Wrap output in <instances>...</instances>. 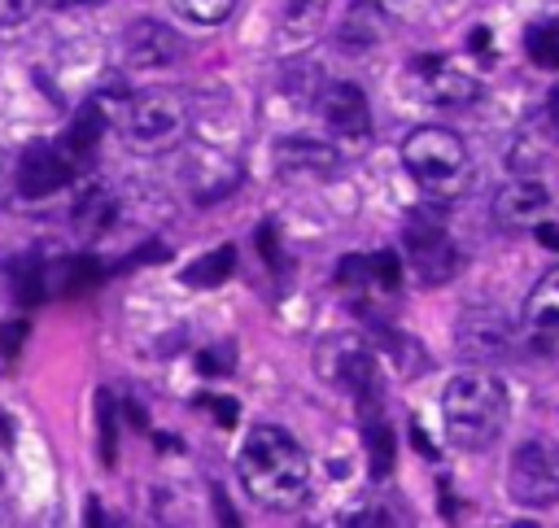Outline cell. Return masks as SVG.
<instances>
[{
    "label": "cell",
    "instance_id": "6da1fadb",
    "mask_svg": "<svg viewBox=\"0 0 559 528\" xmlns=\"http://www.w3.org/2000/svg\"><path fill=\"white\" fill-rule=\"evenodd\" d=\"M240 485L271 511H294L311 498V458L280 424H258L236 454Z\"/></svg>",
    "mask_w": 559,
    "mask_h": 528
},
{
    "label": "cell",
    "instance_id": "7a4b0ae2",
    "mask_svg": "<svg viewBox=\"0 0 559 528\" xmlns=\"http://www.w3.org/2000/svg\"><path fill=\"white\" fill-rule=\"evenodd\" d=\"M507 415H511V398L494 372L472 367V372H459L455 380H446L442 419H446V437L459 450H468V454L489 450L502 437Z\"/></svg>",
    "mask_w": 559,
    "mask_h": 528
},
{
    "label": "cell",
    "instance_id": "3957f363",
    "mask_svg": "<svg viewBox=\"0 0 559 528\" xmlns=\"http://www.w3.org/2000/svg\"><path fill=\"white\" fill-rule=\"evenodd\" d=\"M110 123L136 153H166L179 149L192 131V105L175 88H145L114 105Z\"/></svg>",
    "mask_w": 559,
    "mask_h": 528
},
{
    "label": "cell",
    "instance_id": "277c9868",
    "mask_svg": "<svg viewBox=\"0 0 559 528\" xmlns=\"http://www.w3.org/2000/svg\"><path fill=\"white\" fill-rule=\"evenodd\" d=\"M402 166H407L411 179H415L428 197H437V201L459 197V192L468 188V179H472V153H468L463 136L450 131V127H437V123L415 127V131L407 136V144H402Z\"/></svg>",
    "mask_w": 559,
    "mask_h": 528
},
{
    "label": "cell",
    "instance_id": "5b68a950",
    "mask_svg": "<svg viewBox=\"0 0 559 528\" xmlns=\"http://www.w3.org/2000/svg\"><path fill=\"white\" fill-rule=\"evenodd\" d=\"M402 249H407L411 272H415L424 285H446V280H455L459 267H463V253H459L450 227H446L442 214H433V210H415V214L407 218Z\"/></svg>",
    "mask_w": 559,
    "mask_h": 528
},
{
    "label": "cell",
    "instance_id": "8992f818",
    "mask_svg": "<svg viewBox=\"0 0 559 528\" xmlns=\"http://www.w3.org/2000/svg\"><path fill=\"white\" fill-rule=\"evenodd\" d=\"M315 372L324 385H337V389H350L355 398H372L381 393V380H376V350L355 337V332H333L315 345Z\"/></svg>",
    "mask_w": 559,
    "mask_h": 528
},
{
    "label": "cell",
    "instance_id": "52a82bcc",
    "mask_svg": "<svg viewBox=\"0 0 559 528\" xmlns=\"http://www.w3.org/2000/svg\"><path fill=\"white\" fill-rule=\"evenodd\" d=\"M507 493L511 502L542 511L559 502V445L555 441H524L507 463Z\"/></svg>",
    "mask_w": 559,
    "mask_h": 528
},
{
    "label": "cell",
    "instance_id": "ba28073f",
    "mask_svg": "<svg viewBox=\"0 0 559 528\" xmlns=\"http://www.w3.org/2000/svg\"><path fill=\"white\" fill-rule=\"evenodd\" d=\"M119 53H123V62H127L132 71L153 75V71L179 66V62L188 58V40H184L171 23H162V18H136V23L123 32Z\"/></svg>",
    "mask_w": 559,
    "mask_h": 528
},
{
    "label": "cell",
    "instance_id": "9c48e42d",
    "mask_svg": "<svg viewBox=\"0 0 559 528\" xmlns=\"http://www.w3.org/2000/svg\"><path fill=\"white\" fill-rule=\"evenodd\" d=\"M411 88L420 101L442 105V110H459V105H472L481 97V79L468 75L463 66H455L450 58H415L411 62Z\"/></svg>",
    "mask_w": 559,
    "mask_h": 528
},
{
    "label": "cell",
    "instance_id": "30bf717a",
    "mask_svg": "<svg viewBox=\"0 0 559 528\" xmlns=\"http://www.w3.org/2000/svg\"><path fill=\"white\" fill-rule=\"evenodd\" d=\"M75 171H79V166L66 158V149H62V144L36 140V144H27V149H23V158H18L14 188H18V197L40 201V197H53L58 188H66V184L75 179Z\"/></svg>",
    "mask_w": 559,
    "mask_h": 528
},
{
    "label": "cell",
    "instance_id": "8fae6325",
    "mask_svg": "<svg viewBox=\"0 0 559 528\" xmlns=\"http://www.w3.org/2000/svg\"><path fill=\"white\" fill-rule=\"evenodd\" d=\"M315 110L328 123V131L341 136V140L372 136V105H368V97H363L359 84H341V79L337 84H324L320 97H315Z\"/></svg>",
    "mask_w": 559,
    "mask_h": 528
},
{
    "label": "cell",
    "instance_id": "7c38bea8",
    "mask_svg": "<svg viewBox=\"0 0 559 528\" xmlns=\"http://www.w3.org/2000/svg\"><path fill=\"white\" fill-rule=\"evenodd\" d=\"M524 341L542 359H559V267H550L524 302Z\"/></svg>",
    "mask_w": 559,
    "mask_h": 528
},
{
    "label": "cell",
    "instance_id": "4fadbf2b",
    "mask_svg": "<svg viewBox=\"0 0 559 528\" xmlns=\"http://www.w3.org/2000/svg\"><path fill=\"white\" fill-rule=\"evenodd\" d=\"M546 210H550V188L533 175H520V179L502 184L498 197H494V218H498V227H511V231L542 227Z\"/></svg>",
    "mask_w": 559,
    "mask_h": 528
},
{
    "label": "cell",
    "instance_id": "5bb4252c",
    "mask_svg": "<svg viewBox=\"0 0 559 528\" xmlns=\"http://www.w3.org/2000/svg\"><path fill=\"white\" fill-rule=\"evenodd\" d=\"M389 32V5L385 0H350V10L337 27V49L346 58H359V53H372Z\"/></svg>",
    "mask_w": 559,
    "mask_h": 528
},
{
    "label": "cell",
    "instance_id": "9a60e30c",
    "mask_svg": "<svg viewBox=\"0 0 559 528\" xmlns=\"http://www.w3.org/2000/svg\"><path fill=\"white\" fill-rule=\"evenodd\" d=\"M459 350L472 363H498L511 350V328L498 311H468L459 324Z\"/></svg>",
    "mask_w": 559,
    "mask_h": 528
},
{
    "label": "cell",
    "instance_id": "2e32d148",
    "mask_svg": "<svg viewBox=\"0 0 559 528\" xmlns=\"http://www.w3.org/2000/svg\"><path fill=\"white\" fill-rule=\"evenodd\" d=\"M363 402V441H368V463H372V476H389L394 472V432L381 415V398H359Z\"/></svg>",
    "mask_w": 559,
    "mask_h": 528
},
{
    "label": "cell",
    "instance_id": "e0dca14e",
    "mask_svg": "<svg viewBox=\"0 0 559 528\" xmlns=\"http://www.w3.org/2000/svg\"><path fill=\"white\" fill-rule=\"evenodd\" d=\"M324 23H328V0H289L285 23H280V40L289 49H302L324 32Z\"/></svg>",
    "mask_w": 559,
    "mask_h": 528
},
{
    "label": "cell",
    "instance_id": "ac0fdd59",
    "mask_svg": "<svg viewBox=\"0 0 559 528\" xmlns=\"http://www.w3.org/2000/svg\"><path fill=\"white\" fill-rule=\"evenodd\" d=\"M280 171L294 175H328L337 171V153L315 140H280Z\"/></svg>",
    "mask_w": 559,
    "mask_h": 528
},
{
    "label": "cell",
    "instance_id": "d6986e66",
    "mask_svg": "<svg viewBox=\"0 0 559 528\" xmlns=\"http://www.w3.org/2000/svg\"><path fill=\"white\" fill-rule=\"evenodd\" d=\"M232 267H236V249H232V244H219V249H210L201 262H192V267L184 272V280H188L192 289H219V285L232 276Z\"/></svg>",
    "mask_w": 559,
    "mask_h": 528
},
{
    "label": "cell",
    "instance_id": "ffe728a7",
    "mask_svg": "<svg viewBox=\"0 0 559 528\" xmlns=\"http://www.w3.org/2000/svg\"><path fill=\"white\" fill-rule=\"evenodd\" d=\"M171 5L197 27H223L236 14V0H171Z\"/></svg>",
    "mask_w": 559,
    "mask_h": 528
},
{
    "label": "cell",
    "instance_id": "44dd1931",
    "mask_svg": "<svg viewBox=\"0 0 559 528\" xmlns=\"http://www.w3.org/2000/svg\"><path fill=\"white\" fill-rule=\"evenodd\" d=\"M529 45V58L546 71H559V23H542V27H529L524 36Z\"/></svg>",
    "mask_w": 559,
    "mask_h": 528
},
{
    "label": "cell",
    "instance_id": "7402d4cb",
    "mask_svg": "<svg viewBox=\"0 0 559 528\" xmlns=\"http://www.w3.org/2000/svg\"><path fill=\"white\" fill-rule=\"evenodd\" d=\"M236 350L232 345H214V350H206L201 359H197V367L206 372V376H227L232 367H236V359H232Z\"/></svg>",
    "mask_w": 559,
    "mask_h": 528
},
{
    "label": "cell",
    "instance_id": "603a6c76",
    "mask_svg": "<svg viewBox=\"0 0 559 528\" xmlns=\"http://www.w3.org/2000/svg\"><path fill=\"white\" fill-rule=\"evenodd\" d=\"M97 411H101V458H105V467H114V406H110V398H101Z\"/></svg>",
    "mask_w": 559,
    "mask_h": 528
},
{
    "label": "cell",
    "instance_id": "cb8c5ba5",
    "mask_svg": "<svg viewBox=\"0 0 559 528\" xmlns=\"http://www.w3.org/2000/svg\"><path fill=\"white\" fill-rule=\"evenodd\" d=\"M32 10H36V0H0V27H23L27 18H32Z\"/></svg>",
    "mask_w": 559,
    "mask_h": 528
},
{
    "label": "cell",
    "instance_id": "d4e9b609",
    "mask_svg": "<svg viewBox=\"0 0 559 528\" xmlns=\"http://www.w3.org/2000/svg\"><path fill=\"white\" fill-rule=\"evenodd\" d=\"M23 337H27L23 324H5V332H0V354L14 359V345H23Z\"/></svg>",
    "mask_w": 559,
    "mask_h": 528
},
{
    "label": "cell",
    "instance_id": "484cf974",
    "mask_svg": "<svg viewBox=\"0 0 559 528\" xmlns=\"http://www.w3.org/2000/svg\"><path fill=\"white\" fill-rule=\"evenodd\" d=\"M40 5H49V10H92V5H101V0H40Z\"/></svg>",
    "mask_w": 559,
    "mask_h": 528
},
{
    "label": "cell",
    "instance_id": "4316f807",
    "mask_svg": "<svg viewBox=\"0 0 559 528\" xmlns=\"http://www.w3.org/2000/svg\"><path fill=\"white\" fill-rule=\"evenodd\" d=\"M201 406H210V411H214L223 424H232V419H236V406H232V402H214V398H201Z\"/></svg>",
    "mask_w": 559,
    "mask_h": 528
},
{
    "label": "cell",
    "instance_id": "83f0119b",
    "mask_svg": "<svg viewBox=\"0 0 559 528\" xmlns=\"http://www.w3.org/2000/svg\"><path fill=\"white\" fill-rule=\"evenodd\" d=\"M0 188H5V158H0Z\"/></svg>",
    "mask_w": 559,
    "mask_h": 528
}]
</instances>
